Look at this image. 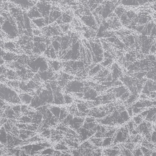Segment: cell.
<instances>
[{
  "mask_svg": "<svg viewBox=\"0 0 156 156\" xmlns=\"http://www.w3.org/2000/svg\"><path fill=\"white\" fill-rule=\"evenodd\" d=\"M1 29L11 39H14L19 35V31L14 19L10 17H0Z\"/></svg>",
  "mask_w": 156,
  "mask_h": 156,
  "instance_id": "6da1fadb",
  "label": "cell"
},
{
  "mask_svg": "<svg viewBox=\"0 0 156 156\" xmlns=\"http://www.w3.org/2000/svg\"><path fill=\"white\" fill-rule=\"evenodd\" d=\"M0 98L13 103H20L19 96L14 91L5 86L0 87Z\"/></svg>",
  "mask_w": 156,
  "mask_h": 156,
  "instance_id": "7a4b0ae2",
  "label": "cell"
},
{
  "mask_svg": "<svg viewBox=\"0 0 156 156\" xmlns=\"http://www.w3.org/2000/svg\"><path fill=\"white\" fill-rule=\"evenodd\" d=\"M36 6L43 17H49L51 9V6L47 1H41L37 3Z\"/></svg>",
  "mask_w": 156,
  "mask_h": 156,
  "instance_id": "3957f363",
  "label": "cell"
},
{
  "mask_svg": "<svg viewBox=\"0 0 156 156\" xmlns=\"http://www.w3.org/2000/svg\"><path fill=\"white\" fill-rule=\"evenodd\" d=\"M66 91L69 92L74 93H81L83 91L84 85L83 83L78 81H73L67 83Z\"/></svg>",
  "mask_w": 156,
  "mask_h": 156,
  "instance_id": "277c9868",
  "label": "cell"
},
{
  "mask_svg": "<svg viewBox=\"0 0 156 156\" xmlns=\"http://www.w3.org/2000/svg\"><path fill=\"white\" fill-rule=\"evenodd\" d=\"M10 1L24 10L30 9L34 6V3L31 0H10Z\"/></svg>",
  "mask_w": 156,
  "mask_h": 156,
  "instance_id": "5b68a950",
  "label": "cell"
},
{
  "mask_svg": "<svg viewBox=\"0 0 156 156\" xmlns=\"http://www.w3.org/2000/svg\"><path fill=\"white\" fill-rule=\"evenodd\" d=\"M27 14L28 17L31 20L42 17L37 9L36 6H33L32 8H30L29 12L27 13Z\"/></svg>",
  "mask_w": 156,
  "mask_h": 156,
  "instance_id": "8992f818",
  "label": "cell"
},
{
  "mask_svg": "<svg viewBox=\"0 0 156 156\" xmlns=\"http://www.w3.org/2000/svg\"><path fill=\"white\" fill-rule=\"evenodd\" d=\"M82 20L83 21L84 23L86 24L88 26L93 28L95 29L96 27V23L95 21L94 20V17L91 15L83 17L82 18Z\"/></svg>",
  "mask_w": 156,
  "mask_h": 156,
  "instance_id": "52a82bcc",
  "label": "cell"
},
{
  "mask_svg": "<svg viewBox=\"0 0 156 156\" xmlns=\"http://www.w3.org/2000/svg\"><path fill=\"white\" fill-rule=\"evenodd\" d=\"M61 16V13L57 9H55L51 8V12L49 16V23H52L53 22L56 21Z\"/></svg>",
  "mask_w": 156,
  "mask_h": 156,
  "instance_id": "ba28073f",
  "label": "cell"
},
{
  "mask_svg": "<svg viewBox=\"0 0 156 156\" xmlns=\"http://www.w3.org/2000/svg\"><path fill=\"white\" fill-rule=\"evenodd\" d=\"M23 19H24V25L25 29H27V31L29 33L32 34V27H31V21L30 19L28 17L27 13H23Z\"/></svg>",
  "mask_w": 156,
  "mask_h": 156,
  "instance_id": "9c48e42d",
  "label": "cell"
},
{
  "mask_svg": "<svg viewBox=\"0 0 156 156\" xmlns=\"http://www.w3.org/2000/svg\"><path fill=\"white\" fill-rule=\"evenodd\" d=\"M85 94H84V98L85 99H90L95 100L96 99V97L98 96V93L95 90L91 89L87 90L86 89H85Z\"/></svg>",
  "mask_w": 156,
  "mask_h": 156,
  "instance_id": "30bf717a",
  "label": "cell"
},
{
  "mask_svg": "<svg viewBox=\"0 0 156 156\" xmlns=\"http://www.w3.org/2000/svg\"><path fill=\"white\" fill-rule=\"evenodd\" d=\"M32 22L38 28H43L46 26L44 17H39L32 19Z\"/></svg>",
  "mask_w": 156,
  "mask_h": 156,
  "instance_id": "8fae6325",
  "label": "cell"
},
{
  "mask_svg": "<svg viewBox=\"0 0 156 156\" xmlns=\"http://www.w3.org/2000/svg\"><path fill=\"white\" fill-rule=\"evenodd\" d=\"M121 74V71L119 69V68L117 66V65L115 64L113 68L112 74V78L116 80L118 78Z\"/></svg>",
  "mask_w": 156,
  "mask_h": 156,
  "instance_id": "7c38bea8",
  "label": "cell"
},
{
  "mask_svg": "<svg viewBox=\"0 0 156 156\" xmlns=\"http://www.w3.org/2000/svg\"><path fill=\"white\" fill-rule=\"evenodd\" d=\"M20 98L23 102L25 104H29L31 103L33 97L30 95L28 94H22L20 96Z\"/></svg>",
  "mask_w": 156,
  "mask_h": 156,
  "instance_id": "4fadbf2b",
  "label": "cell"
},
{
  "mask_svg": "<svg viewBox=\"0 0 156 156\" xmlns=\"http://www.w3.org/2000/svg\"><path fill=\"white\" fill-rule=\"evenodd\" d=\"M120 151L119 150L116 149H106L104 150L103 153H105L104 155H109V156H116V155H120Z\"/></svg>",
  "mask_w": 156,
  "mask_h": 156,
  "instance_id": "5bb4252c",
  "label": "cell"
},
{
  "mask_svg": "<svg viewBox=\"0 0 156 156\" xmlns=\"http://www.w3.org/2000/svg\"><path fill=\"white\" fill-rule=\"evenodd\" d=\"M51 45L56 52V54L58 53L61 51V47L60 41L55 39H55H54V40H53L52 42Z\"/></svg>",
  "mask_w": 156,
  "mask_h": 156,
  "instance_id": "9a60e30c",
  "label": "cell"
},
{
  "mask_svg": "<svg viewBox=\"0 0 156 156\" xmlns=\"http://www.w3.org/2000/svg\"><path fill=\"white\" fill-rule=\"evenodd\" d=\"M61 109V108L55 107V106H53L49 109V110L51 111L52 114H53V115L55 116L56 118H57L58 119L60 116Z\"/></svg>",
  "mask_w": 156,
  "mask_h": 156,
  "instance_id": "2e32d148",
  "label": "cell"
},
{
  "mask_svg": "<svg viewBox=\"0 0 156 156\" xmlns=\"http://www.w3.org/2000/svg\"><path fill=\"white\" fill-rule=\"evenodd\" d=\"M101 66L99 65H94V67L90 69V71L89 72V75L93 76L96 74L98 73V72H99L101 71Z\"/></svg>",
  "mask_w": 156,
  "mask_h": 156,
  "instance_id": "e0dca14e",
  "label": "cell"
},
{
  "mask_svg": "<svg viewBox=\"0 0 156 156\" xmlns=\"http://www.w3.org/2000/svg\"><path fill=\"white\" fill-rule=\"evenodd\" d=\"M112 137H106L102 141V146L103 147H108L110 146L112 143Z\"/></svg>",
  "mask_w": 156,
  "mask_h": 156,
  "instance_id": "ac0fdd59",
  "label": "cell"
},
{
  "mask_svg": "<svg viewBox=\"0 0 156 156\" xmlns=\"http://www.w3.org/2000/svg\"><path fill=\"white\" fill-rule=\"evenodd\" d=\"M119 116L121 117V118L123 119L125 122L128 121L130 119V116L128 113L127 111L126 110H124L123 111L119 113Z\"/></svg>",
  "mask_w": 156,
  "mask_h": 156,
  "instance_id": "d6986e66",
  "label": "cell"
},
{
  "mask_svg": "<svg viewBox=\"0 0 156 156\" xmlns=\"http://www.w3.org/2000/svg\"><path fill=\"white\" fill-rule=\"evenodd\" d=\"M3 59L7 61H11L16 57V55L12 53H6L3 55Z\"/></svg>",
  "mask_w": 156,
  "mask_h": 156,
  "instance_id": "ffe728a7",
  "label": "cell"
},
{
  "mask_svg": "<svg viewBox=\"0 0 156 156\" xmlns=\"http://www.w3.org/2000/svg\"><path fill=\"white\" fill-rule=\"evenodd\" d=\"M91 141L93 144L95 145V146L98 147L102 146L103 140L100 138H93L91 139Z\"/></svg>",
  "mask_w": 156,
  "mask_h": 156,
  "instance_id": "44dd1931",
  "label": "cell"
},
{
  "mask_svg": "<svg viewBox=\"0 0 156 156\" xmlns=\"http://www.w3.org/2000/svg\"><path fill=\"white\" fill-rule=\"evenodd\" d=\"M61 20L64 23H68L72 20V17L67 13H63L61 16Z\"/></svg>",
  "mask_w": 156,
  "mask_h": 156,
  "instance_id": "7402d4cb",
  "label": "cell"
},
{
  "mask_svg": "<svg viewBox=\"0 0 156 156\" xmlns=\"http://www.w3.org/2000/svg\"><path fill=\"white\" fill-rule=\"evenodd\" d=\"M122 3L125 5H137L139 4L137 0H122Z\"/></svg>",
  "mask_w": 156,
  "mask_h": 156,
  "instance_id": "603a6c76",
  "label": "cell"
},
{
  "mask_svg": "<svg viewBox=\"0 0 156 156\" xmlns=\"http://www.w3.org/2000/svg\"><path fill=\"white\" fill-rule=\"evenodd\" d=\"M61 65L60 62H58L57 61H53L51 63V69H53L54 71H57L60 69Z\"/></svg>",
  "mask_w": 156,
  "mask_h": 156,
  "instance_id": "cb8c5ba5",
  "label": "cell"
},
{
  "mask_svg": "<svg viewBox=\"0 0 156 156\" xmlns=\"http://www.w3.org/2000/svg\"><path fill=\"white\" fill-rule=\"evenodd\" d=\"M137 95L132 94H130V95L129 97L127 99V103L128 104H131L133 103L134 102L135 100H137Z\"/></svg>",
  "mask_w": 156,
  "mask_h": 156,
  "instance_id": "d4e9b609",
  "label": "cell"
},
{
  "mask_svg": "<svg viewBox=\"0 0 156 156\" xmlns=\"http://www.w3.org/2000/svg\"><path fill=\"white\" fill-rule=\"evenodd\" d=\"M4 47L7 49H9L10 51H13L16 48V46L13 42H8L5 43Z\"/></svg>",
  "mask_w": 156,
  "mask_h": 156,
  "instance_id": "484cf974",
  "label": "cell"
},
{
  "mask_svg": "<svg viewBox=\"0 0 156 156\" xmlns=\"http://www.w3.org/2000/svg\"><path fill=\"white\" fill-rule=\"evenodd\" d=\"M67 111L65 110V109H61V112H60V116H59V120H60V121H63L65 117H67Z\"/></svg>",
  "mask_w": 156,
  "mask_h": 156,
  "instance_id": "4316f807",
  "label": "cell"
},
{
  "mask_svg": "<svg viewBox=\"0 0 156 156\" xmlns=\"http://www.w3.org/2000/svg\"><path fill=\"white\" fill-rule=\"evenodd\" d=\"M120 17H121L122 23H123L124 25H126L129 23V19L125 13H123V14H122Z\"/></svg>",
  "mask_w": 156,
  "mask_h": 156,
  "instance_id": "83f0119b",
  "label": "cell"
},
{
  "mask_svg": "<svg viewBox=\"0 0 156 156\" xmlns=\"http://www.w3.org/2000/svg\"><path fill=\"white\" fill-rule=\"evenodd\" d=\"M55 148L56 150H68L67 147L65 145H64V144H59L57 145L55 147Z\"/></svg>",
  "mask_w": 156,
  "mask_h": 156,
  "instance_id": "f1b7e54d",
  "label": "cell"
},
{
  "mask_svg": "<svg viewBox=\"0 0 156 156\" xmlns=\"http://www.w3.org/2000/svg\"><path fill=\"white\" fill-rule=\"evenodd\" d=\"M148 21V17H147L145 16H143L140 17V19H138V22L140 24L142 25V24H146Z\"/></svg>",
  "mask_w": 156,
  "mask_h": 156,
  "instance_id": "f546056e",
  "label": "cell"
},
{
  "mask_svg": "<svg viewBox=\"0 0 156 156\" xmlns=\"http://www.w3.org/2000/svg\"><path fill=\"white\" fill-rule=\"evenodd\" d=\"M77 108L81 112H83V113H86V110L87 109V106L85 105L84 104H83V103H79V104H78L77 105Z\"/></svg>",
  "mask_w": 156,
  "mask_h": 156,
  "instance_id": "4dcf8cb0",
  "label": "cell"
},
{
  "mask_svg": "<svg viewBox=\"0 0 156 156\" xmlns=\"http://www.w3.org/2000/svg\"><path fill=\"white\" fill-rule=\"evenodd\" d=\"M21 121H22V123H29L31 122L32 119L30 118L29 116H24L21 119Z\"/></svg>",
  "mask_w": 156,
  "mask_h": 156,
  "instance_id": "1f68e13d",
  "label": "cell"
},
{
  "mask_svg": "<svg viewBox=\"0 0 156 156\" xmlns=\"http://www.w3.org/2000/svg\"><path fill=\"white\" fill-rule=\"evenodd\" d=\"M134 121L137 125H139L142 122V118L141 115H138L134 118Z\"/></svg>",
  "mask_w": 156,
  "mask_h": 156,
  "instance_id": "d6a6232c",
  "label": "cell"
},
{
  "mask_svg": "<svg viewBox=\"0 0 156 156\" xmlns=\"http://www.w3.org/2000/svg\"><path fill=\"white\" fill-rule=\"evenodd\" d=\"M7 76L8 78L10 79H13L16 77V75L15 72L12 71H9L7 72Z\"/></svg>",
  "mask_w": 156,
  "mask_h": 156,
  "instance_id": "836d02e7",
  "label": "cell"
},
{
  "mask_svg": "<svg viewBox=\"0 0 156 156\" xmlns=\"http://www.w3.org/2000/svg\"><path fill=\"white\" fill-rule=\"evenodd\" d=\"M64 103L67 104L71 103L72 102V99L71 97L68 95L65 94L64 96Z\"/></svg>",
  "mask_w": 156,
  "mask_h": 156,
  "instance_id": "e575fe53",
  "label": "cell"
},
{
  "mask_svg": "<svg viewBox=\"0 0 156 156\" xmlns=\"http://www.w3.org/2000/svg\"><path fill=\"white\" fill-rule=\"evenodd\" d=\"M112 62V60L111 59H110V58H107L105 61H103V62L101 63V65L104 66V67H106V66L110 64Z\"/></svg>",
  "mask_w": 156,
  "mask_h": 156,
  "instance_id": "d590c367",
  "label": "cell"
},
{
  "mask_svg": "<svg viewBox=\"0 0 156 156\" xmlns=\"http://www.w3.org/2000/svg\"><path fill=\"white\" fill-rule=\"evenodd\" d=\"M124 11H125V10L123 8H121V7H118V8H117L115 9V13L119 17H120L121 16V15L124 13Z\"/></svg>",
  "mask_w": 156,
  "mask_h": 156,
  "instance_id": "8d00e7d4",
  "label": "cell"
},
{
  "mask_svg": "<svg viewBox=\"0 0 156 156\" xmlns=\"http://www.w3.org/2000/svg\"><path fill=\"white\" fill-rule=\"evenodd\" d=\"M13 109L16 115H19L20 112L21 111V107L19 105L15 106L14 107H13Z\"/></svg>",
  "mask_w": 156,
  "mask_h": 156,
  "instance_id": "74e56055",
  "label": "cell"
},
{
  "mask_svg": "<svg viewBox=\"0 0 156 156\" xmlns=\"http://www.w3.org/2000/svg\"><path fill=\"white\" fill-rule=\"evenodd\" d=\"M126 16L129 19H134V18L135 15L134 13H133L132 11H129V12H126Z\"/></svg>",
  "mask_w": 156,
  "mask_h": 156,
  "instance_id": "f35d334b",
  "label": "cell"
},
{
  "mask_svg": "<svg viewBox=\"0 0 156 156\" xmlns=\"http://www.w3.org/2000/svg\"><path fill=\"white\" fill-rule=\"evenodd\" d=\"M130 95V93L127 91H126L125 93L124 94H122L120 97H121L122 100H126V99L128 98L129 97V96Z\"/></svg>",
  "mask_w": 156,
  "mask_h": 156,
  "instance_id": "ab89813d",
  "label": "cell"
},
{
  "mask_svg": "<svg viewBox=\"0 0 156 156\" xmlns=\"http://www.w3.org/2000/svg\"><path fill=\"white\" fill-rule=\"evenodd\" d=\"M134 153L133 154V155L135 156H143V153L141 151V149L140 148H138L135 150L134 151Z\"/></svg>",
  "mask_w": 156,
  "mask_h": 156,
  "instance_id": "60d3db41",
  "label": "cell"
},
{
  "mask_svg": "<svg viewBox=\"0 0 156 156\" xmlns=\"http://www.w3.org/2000/svg\"><path fill=\"white\" fill-rule=\"evenodd\" d=\"M42 135L44 137H49L50 136V135H51V131L45 128V131H43V132L42 133Z\"/></svg>",
  "mask_w": 156,
  "mask_h": 156,
  "instance_id": "b9f144b4",
  "label": "cell"
},
{
  "mask_svg": "<svg viewBox=\"0 0 156 156\" xmlns=\"http://www.w3.org/2000/svg\"><path fill=\"white\" fill-rule=\"evenodd\" d=\"M156 131L155 130H154L153 132L151 134V141L153 142V143L155 145L156 143Z\"/></svg>",
  "mask_w": 156,
  "mask_h": 156,
  "instance_id": "7bdbcfd3",
  "label": "cell"
},
{
  "mask_svg": "<svg viewBox=\"0 0 156 156\" xmlns=\"http://www.w3.org/2000/svg\"><path fill=\"white\" fill-rule=\"evenodd\" d=\"M61 27L62 31L64 32L67 31L69 28V26L67 24H61Z\"/></svg>",
  "mask_w": 156,
  "mask_h": 156,
  "instance_id": "ee69618b",
  "label": "cell"
},
{
  "mask_svg": "<svg viewBox=\"0 0 156 156\" xmlns=\"http://www.w3.org/2000/svg\"><path fill=\"white\" fill-rule=\"evenodd\" d=\"M95 119L93 117H89L87 118L86 119H85V122L86 123H90V122H92L95 121Z\"/></svg>",
  "mask_w": 156,
  "mask_h": 156,
  "instance_id": "f6af8a7d",
  "label": "cell"
},
{
  "mask_svg": "<svg viewBox=\"0 0 156 156\" xmlns=\"http://www.w3.org/2000/svg\"><path fill=\"white\" fill-rule=\"evenodd\" d=\"M150 34H151V36L155 37V34H156V28H155V25H154V26L153 27V29H151Z\"/></svg>",
  "mask_w": 156,
  "mask_h": 156,
  "instance_id": "bcb514c9",
  "label": "cell"
},
{
  "mask_svg": "<svg viewBox=\"0 0 156 156\" xmlns=\"http://www.w3.org/2000/svg\"><path fill=\"white\" fill-rule=\"evenodd\" d=\"M127 112L128 113L129 116H131L133 115V113H132V107H129L127 109Z\"/></svg>",
  "mask_w": 156,
  "mask_h": 156,
  "instance_id": "7dc6e473",
  "label": "cell"
},
{
  "mask_svg": "<svg viewBox=\"0 0 156 156\" xmlns=\"http://www.w3.org/2000/svg\"><path fill=\"white\" fill-rule=\"evenodd\" d=\"M150 50V51L151 52V53H155V52H156V47H155V44H154V45H151Z\"/></svg>",
  "mask_w": 156,
  "mask_h": 156,
  "instance_id": "c3c4849f",
  "label": "cell"
},
{
  "mask_svg": "<svg viewBox=\"0 0 156 156\" xmlns=\"http://www.w3.org/2000/svg\"><path fill=\"white\" fill-rule=\"evenodd\" d=\"M33 33L35 36H38L40 35V32L38 29H33Z\"/></svg>",
  "mask_w": 156,
  "mask_h": 156,
  "instance_id": "681fc988",
  "label": "cell"
},
{
  "mask_svg": "<svg viewBox=\"0 0 156 156\" xmlns=\"http://www.w3.org/2000/svg\"><path fill=\"white\" fill-rule=\"evenodd\" d=\"M6 71V69L4 67H0V74H1L4 73Z\"/></svg>",
  "mask_w": 156,
  "mask_h": 156,
  "instance_id": "f907efd6",
  "label": "cell"
},
{
  "mask_svg": "<svg viewBox=\"0 0 156 156\" xmlns=\"http://www.w3.org/2000/svg\"><path fill=\"white\" fill-rule=\"evenodd\" d=\"M116 39L114 38V37H110V38H108V40L109 41V42L111 43H114Z\"/></svg>",
  "mask_w": 156,
  "mask_h": 156,
  "instance_id": "816d5d0a",
  "label": "cell"
},
{
  "mask_svg": "<svg viewBox=\"0 0 156 156\" xmlns=\"http://www.w3.org/2000/svg\"><path fill=\"white\" fill-rule=\"evenodd\" d=\"M45 1H49L50 0H45Z\"/></svg>",
  "mask_w": 156,
  "mask_h": 156,
  "instance_id": "f5cc1de1",
  "label": "cell"
},
{
  "mask_svg": "<svg viewBox=\"0 0 156 156\" xmlns=\"http://www.w3.org/2000/svg\"><path fill=\"white\" fill-rule=\"evenodd\" d=\"M0 28H1V23H0Z\"/></svg>",
  "mask_w": 156,
  "mask_h": 156,
  "instance_id": "db71d44e",
  "label": "cell"
},
{
  "mask_svg": "<svg viewBox=\"0 0 156 156\" xmlns=\"http://www.w3.org/2000/svg\"><path fill=\"white\" fill-rule=\"evenodd\" d=\"M115 1H117V0H115Z\"/></svg>",
  "mask_w": 156,
  "mask_h": 156,
  "instance_id": "11a10c76",
  "label": "cell"
}]
</instances>
